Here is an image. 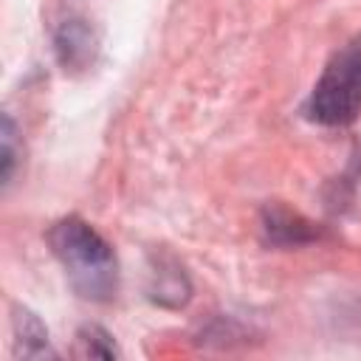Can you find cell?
Segmentation results:
<instances>
[{"label": "cell", "instance_id": "ba28073f", "mask_svg": "<svg viewBox=\"0 0 361 361\" xmlns=\"http://www.w3.org/2000/svg\"><path fill=\"white\" fill-rule=\"evenodd\" d=\"M14 166H17V127H14L11 116L6 113L3 124H0V178H3V186L11 183Z\"/></svg>", "mask_w": 361, "mask_h": 361}, {"label": "cell", "instance_id": "8992f818", "mask_svg": "<svg viewBox=\"0 0 361 361\" xmlns=\"http://www.w3.org/2000/svg\"><path fill=\"white\" fill-rule=\"evenodd\" d=\"M14 336H17V355H25V358L56 355L48 344L45 324L28 307H14Z\"/></svg>", "mask_w": 361, "mask_h": 361}, {"label": "cell", "instance_id": "3957f363", "mask_svg": "<svg viewBox=\"0 0 361 361\" xmlns=\"http://www.w3.org/2000/svg\"><path fill=\"white\" fill-rule=\"evenodd\" d=\"M259 231H262V240L276 248H296V245H307L322 237V231L305 214L288 209L285 203H268L262 209Z\"/></svg>", "mask_w": 361, "mask_h": 361}, {"label": "cell", "instance_id": "5b68a950", "mask_svg": "<svg viewBox=\"0 0 361 361\" xmlns=\"http://www.w3.org/2000/svg\"><path fill=\"white\" fill-rule=\"evenodd\" d=\"M152 279H155L149 288L152 302H158L164 307H180L189 299V279L175 259L158 262V271H152Z\"/></svg>", "mask_w": 361, "mask_h": 361}, {"label": "cell", "instance_id": "277c9868", "mask_svg": "<svg viewBox=\"0 0 361 361\" xmlns=\"http://www.w3.org/2000/svg\"><path fill=\"white\" fill-rule=\"evenodd\" d=\"M54 51H56V59H59V65L65 71H82L96 59L99 37H96V31H93V25L87 20L71 17L56 28Z\"/></svg>", "mask_w": 361, "mask_h": 361}, {"label": "cell", "instance_id": "7a4b0ae2", "mask_svg": "<svg viewBox=\"0 0 361 361\" xmlns=\"http://www.w3.org/2000/svg\"><path fill=\"white\" fill-rule=\"evenodd\" d=\"M305 118L322 127H347L361 113V34L341 45L324 65L305 102Z\"/></svg>", "mask_w": 361, "mask_h": 361}, {"label": "cell", "instance_id": "6da1fadb", "mask_svg": "<svg viewBox=\"0 0 361 361\" xmlns=\"http://www.w3.org/2000/svg\"><path fill=\"white\" fill-rule=\"evenodd\" d=\"M48 245L62 262L71 288L90 302H107L118 290V262L107 240L82 217H62L48 228Z\"/></svg>", "mask_w": 361, "mask_h": 361}, {"label": "cell", "instance_id": "52a82bcc", "mask_svg": "<svg viewBox=\"0 0 361 361\" xmlns=\"http://www.w3.org/2000/svg\"><path fill=\"white\" fill-rule=\"evenodd\" d=\"M76 353L79 355H99V358H116L118 355L110 333L102 330L99 324H85L76 333Z\"/></svg>", "mask_w": 361, "mask_h": 361}]
</instances>
